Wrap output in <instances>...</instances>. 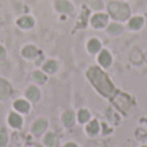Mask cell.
Returning <instances> with one entry per match:
<instances>
[{"mask_svg": "<svg viewBox=\"0 0 147 147\" xmlns=\"http://www.w3.org/2000/svg\"><path fill=\"white\" fill-rule=\"evenodd\" d=\"M12 93V85L4 79H0V98L5 99Z\"/></svg>", "mask_w": 147, "mask_h": 147, "instance_id": "4", "label": "cell"}, {"mask_svg": "<svg viewBox=\"0 0 147 147\" xmlns=\"http://www.w3.org/2000/svg\"><path fill=\"white\" fill-rule=\"evenodd\" d=\"M98 61L103 66H110L111 65V56H110V53L107 51H102L98 57Z\"/></svg>", "mask_w": 147, "mask_h": 147, "instance_id": "10", "label": "cell"}, {"mask_svg": "<svg viewBox=\"0 0 147 147\" xmlns=\"http://www.w3.org/2000/svg\"><path fill=\"white\" fill-rule=\"evenodd\" d=\"M17 23H18V26L22 28H30L34 26V20L31 17H28V16H23V17L18 18Z\"/></svg>", "mask_w": 147, "mask_h": 147, "instance_id": "7", "label": "cell"}, {"mask_svg": "<svg viewBox=\"0 0 147 147\" xmlns=\"http://www.w3.org/2000/svg\"><path fill=\"white\" fill-rule=\"evenodd\" d=\"M142 25H143V18L140 17V16H136L129 21V27L132 30H140L142 27Z\"/></svg>", "mask_w": 147, "mask_h": 147, "instance_id": "8", "label": "cell"}, {"mask_svg": "<svg viewBox=\"0 0 147 147\" xmlns=\"http://www.w3.org/2000/svg\"><path fill=\"white\" fill-rule=\"evenodd\" d=\"M43 69L45 70L47 72H54L57 70V62L56 61H48L43 66Z\"/></svg>", "mask_w": 147, "mask_h": 147, "instance_id": "19", "label": "cell"}, {"mask_svg": "<svg viewBox=\"0 0 147 147\" xmlns=\"http://www.w3.org/2000/svg\"><path fill=\"white\" fill-rule=\"evenodd\" d=\"M89 119V112L86 110H80L79 111V121L80 123H84Z\"/></svg>", "mask_w": 147, "mask_h": 147, "instance_id": "21", "label": "cell"}, {"mask_svg": "<svg viewBox=\"0 0 147 147\" xmlns=\"http://www.w3.org/2000/svg\"><path fill=\"white\" fill-rule=\"evenodd\" d=\"M143 147H147V146H143Z\"/></svg>", "mask_w": 147, "mask_h": 147, "instance_id": "27", "label": "cell"}, {"mask_svg": "<svg viewBox=\"0 0 147 147\" xmlns=\"http://www.w3.org/2000/svg\"><path fill=\"white\" fill-rule=\"evenodd\" d=\"M65 147H78V146H76L75 143H67V145L65 146Z\"/></svg>", "mask_w": 147, "mask_h": 147, "instance_id": "25", "label": "cell"}, {"mask_svg": "<svg viewBox=\"0 0 147 147\" xmlns=\"http://www.w3.org/2000/svg\"><path fill=\"white\" fill-rule=\"evenodd\" d=\"M45 145L49 146V147H53L56 145V136L53 133H48L45 136Z\"/></svg>", "mask_w": 147, "mask_h": 147, "instance_id": "20", "label": "cell"}, {"mask_svg": "<svg viewBox=\"0 0 147 147\" xmlns=\"http://www.w3.org/2000/svg\"><path fill=\"white\" fill-rule=\"evenodd\" d=\"M8 141V137H7V133H5L4 129L0 130V146H4Z\"/></svg>", "mask_w": 147, "mask_h": 147, "instance_id": "23", "label": "cell"}, {"mask_svg": "<svg viewBox=\"0 0 147 147\" xmlns=\"http://www.w3.org/2000/svg\"><path fill=\"white\" fill-rule=\"evenodd\" d=\"M107 10H109L110 16L115 20L119 21H125L130 16V9L129 5L125 3L120 1H110L107 5Z\"/></svg>", "mask_w": 147, "mask_h": 147, "instance_id": "2", "label": "cell"}, {"mask_svg": "<svg viewBox=\"0 0 147 147\" xmlns=\"http://www.w3.org/2000/svg\"><path fill=\"white\" fill-rule=\"evenodd\" d=\"M56 8L61 13H72V10H74V7L71 5V3L66 1V0H57Z\"/></svg>", "mask_w": 147, "mask_h": 147, "instance_id": "6", "label": "cell"}, {"mask_svg": "<svg viewBox=\"0 0 147 147\" xmlns=\"http://www.w3.org/2000/svg\"><path fill=\"white\" fill-rule=\"evenodd\" d=\"M88 78L90 79V81L93 83V85L101 92L103 96L111 97L115 93V88L111 84V81L109 80L106 75L103 74L102 70H99L98 67H90L88 70Z\"/></svg>", "mask_w": 147, "mask_h": 147, "instance_id": "1", "label": "cell"}, {"mask_svg": "<svg viewBox=\"0 0 147 147\" xmlns=\"http://www.w3.org/2000/svg\"><path fill=\"white\" fill-rule=\"evenodd\" d=\"M101 48V41L98 39H90L88 43V51L90 53H97Z\"/></svg>", "mask_w": 147, "mask_h": 147, "instance_id": "13", "label": "cell"}, {"mask_svg": "<svg viewBox=\"0 0 147 147\" xmlns=\"http://www.w3.org/2000/svg\"><path fill=\"white\" fill-rule=\"evenodd\" d=\"M75 115H74L72 111H66L63 115H62V119H63V123L67 125V127H71L74 124V120H75Z\"/></svg>", "mask_w": 147, "mask_h": 147, "instance_id": "16", "label": "cell"}, {"mask_svg": "<svg viewBox=\"0 0 147 147\" xmlns=\"http://www.w3.org/2000/svg\"><path fill=\"white\" fill-rule=\"evenodd\" d=\"M35 147H41V146H39V145H38V146H35Z\"/></svg>", "mask_w": 147, "mask_h": 147, "instance_id": "26", "label": "cell"}, {"mask_svg": "<svg viewBox=\"0 0 147 147\" xmlns=\"http://www.w3.org/2000/svg\"><path fill=\"white\" fill-rule=\"evenodd\" d=\"M22 54L26 57V58H34V57H36V54H38V49H36V47H34V45H27L23 48Z\"/></svg>", "mask_w": 147, "mask_h": 147, "instance_id": "9", "label": "cell"}, {"mask_svg": "<svg viewBox=\"0 0 147 147\" xmlns=\"http://www.w3.org/2000/svg\"><path fill=\"white\" fill-rule=\"evenodd\" d=\"M107 31H109V34H111V35H117V34H120L123 31V27L119 23H111V25L109 26V28H107Z\"/></svg>", "mask_w": 147, "mask_h": 147, "instance_id": "18", "label": "cell"}, {"mask_svg": "<svg viewBox=\"0 0 147 147\" xmlns=\"http://www.w3.org/2000/svg\"><path fill=\"white\" fill-rule=\"evenodd\" d=\"M115 103L123 110V111H127L130 106V99L128 98L124 94H117L116 98H115Z\"/></svg>", "mask_w": 147, "mask_h": 147, "instance_id": "5", "label": "cell"}, {"mask_svg": "<svg viewBox=\"0 0 147 147\" xmlns=\"http://www.w3.org/2000/svg\"><path fill=\"white\" fill-rule=\"evenodd\" d=\"M98 129H99V127H98V123H97L96 120L90 121L88 124V127H86V132H88V134H90V136L97 134V133H98Z\"/></svg>", "mask_w": 147, "mask_h": 147, "instance_id": "17", "label": "cell"}, {"mask_svg": "<svg viewBox=\"0 0 147 147\" xmlns=\"http://www.w3.org/2000/svg\"><path fill=\"white\" fill-rule=\"evenodd\" d=\"M9 124L14 128H18L21 124H22V119H21V116H18L17 114L12 112V114L9 115Z\"/></svg>", "mask_w": 147, "mask_h": 147, "instance_id": "15", "label": "cell"}, {"mask_svg": "<svg viewBox=\"0 0 147 147\" xmlns=\"http://www.w3.org/2000/svg\"><path fill=\"white\" fill-rule=\"evenodd\" d=\"M4 54H5L4 48H3V47H0V58H3V57H4Z\"/></svg>", "mask_w": 147, "mask_h": 147, "instance_id": "24", "label": "cell"}, {"mask_svg": "<svg viewBox=\"0 0 147 147\" xmlns=\"http://www.w3.org/2000/svg\"><path fill=\"white\" fill-rule=\"evenodd\" d=\"M26 96H27L28 99H31V101H38L39 96H40V92H39V89L36 88V86H30V88L27 89V92H26Z\"/></svg>", "mask_w": 147, "mask_h": 147, "instance_id": "12", "label": "cell"}, {"mask_svg": "<svg viewBox=\"0 0 147 147\" xmlns=\"http://www.w3.org/2000/svg\"><path fill=\"white\" fill-rule=\"evenodd\" d=\"M107 20H109V17H107L106 14H103V13H97V14H94L93 17H92L90 23L93 27L102 28V27H105V25L107 23Z\"/></svg>", "mask_w": 147, "mask_h": 147, "instance_id": "3", "label": "cell"}, {"mask_svg": "<svg viewBox=\"0 0 147 147\" xmlns=\"http://www.w3.org/2000/svg\"><path fill=\"white\" fill-rule=\"evenodd\" d=\"M45 127H47L45 120H43V119L36 120V121L34 123V125H32V132L36 133V134H39V133H41L44 129H45Z\"/></svg>", "mask_w": 147, "mask_h": 147, "instance_id": "11", "label": "cell"}, {"mask_svg": "<svg viewBox=\"0 0 147 147\" xmlns=\"http://www.w3.org/2000/svg\"><path fill=\"white\" fill-rule=\"evenodd\" d=\"M34 79H35L38 83H44V81L47 80V78H45V75H43L41 72H39V71H36V72H34Z\"/></svg>", "mask_w": 147, "mask_h": 147, "instance_id": "22", "label": "cell"}, {"mask_svg": "<svg viewBox=\"0 0 147 147\" xmlns=\"http://www.w3.org/2000/svg\"><path fill=\"white\" fill-rule=\"evenodd\" d=\"M14 107H16V110H18V111H21V112H27L28 109H30L28 103L26 101H23V99H18V101H16Z\"/></svg>", "mask_w": 147, "mask_h": 147, "instance_id": "14", "label": "cell"}]
</instances>
